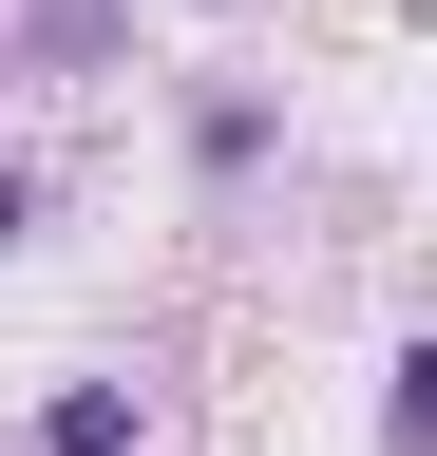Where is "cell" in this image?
Returning <instances> with one entry per match:
<instances>
[{"label": "cell", "mask_w": 437, "mask_h": 456, "mask_svg": "<svg viewBox=\"0 0 437 456\" xmlns=\"http://www.w3.org/2000/svg\"><path fill=\"white\" fill-rule=\"evenodd\" d=\"M20 228H38V191H20V171H0V248H20Z\"/></svg>", "instance_id": "7a4b0ae2"}, {"label": "cell", "mask_w": 437, "mask_h": 456, "mask_svg": "<svg viewBox=\"0 0 437 456\" xmlns=\"http://www.w3.org/2000/svg\"><path fill=\"white\" fill-rule=\"evenodd\" d=\"M134 437H152L134 380H58V399H38V456H134Z\"/></svg>", "instance_id": "6da1fadb"}]
</instances>
